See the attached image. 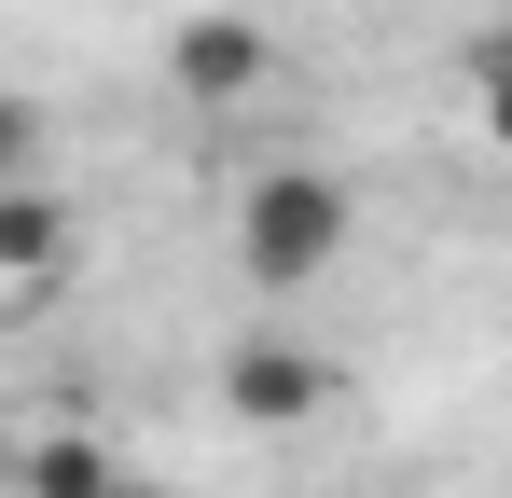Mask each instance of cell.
Returning <instances> with one entry per match:
<instances>
[{"label":"cell","instance_id":"obj_1","mask_svg":"<svg viewBox=\"0 0 512 498\" xmlns=\"http://www.w3.org/2000/svg\"><path fill=\"white\" fill-rule=\"evenodd\" d=\"M346 236H360V194H346L333 166H305V153L263 166L250 194H236V263H250V291H277V305L319 291L346 263Z\"/></svg>","mask_w":512,"mask_h":498},{"label":"cell","instance_id":"obj_2","mask_svg":"<svg viewBox=\"0 0 512 498\" xmlns=\"http://www.w3.org/2000/svg\"><path fill=\"white\" fill-rule=\"evenodd\" d=\"M222 415L236 429H319L333 415V360L305 332H236L222 346Z\"/></svg>","mask_w":512,"mask_h":498},{"label":"cell","instance_id":"obj_3","mask_svg":"<svg viewBox=\"0 0 512 498\" xmlns=\"http://www.w3.org/2000/svg\"><path fill=\"white\" fill-rule=\"evenodd\" d=\"M263 70H277L263 14H180V28H167V83L194 97V111H250Z\"/></svg>","mask_w":512,"mask_h":498},{"label":"cell","instance_id":"obj_4","mask_svg":"<svg viewBox=\"0 0 512 498\" xmlns=\"http://www.w3.org/2000/svg\"><path fill=\"white\" fill-rule=\"evenodd\" d=\"M70 249H84V222H70V194H42V180H0V277H14V291L70 277Z\"/></svg>","mask_w":512,"mask_h":498},{"label":"cell","instance_id":"obj_5","mask_svg":"<svg viewBox=\"0 0 512 498\" xmlns=\"http://www.w3.org/2000/svg\"><path fill=\"white\" fill-rule=\"evenodd\" d=\"M14 485L28 498H125V471H111V443H84V429H42V443H14Z\"/></svg>","mask_w":512,"mask_h":498},{"label":"cell","instance_id":"obj_6","mask_svg":"<svg viewBox=\"0 0 512 498\" xmlns=\"http://www.w3.org/2000/svg\"><path fill=\"white\" fill-rule=\"evenodd\" d=\"M471 125H485V153L512 166V28H485V56H471Z\"/></svg>","mask_w":512,"mask_h":498},{"label":"cell","instance_id":"obj_7","mask_svg":"<svg viewBox=\"0 0 512 498\" xmlns=\"http://www.w3.org/2000/svg\"><path fill=\"white\" fill-rule=\"evenodd\" d=\"M28 166H42V111H28V97H0V180H28Z\"/></svg>","mask_w":512,"mask_h":498}]
</instances>
